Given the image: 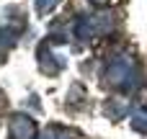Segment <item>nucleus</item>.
Returning <instances> with one entry per match:
<instances>
[{
    "mask_svg": "<svg viewBox=\"0 0 147 139\" xmlns=\"http://www.w3.org/2000/svg\"><path fill=\"white\" fill-rule=\"evenodd\" d=\"M137 83V75H134V67L127 62V59H119L114 62L109 70H106V85L111 88H119V90H127Z\"/></svg>",
    "mask_w": 147,
    "mask_h": 139,
    "instance_id": "1",
    "label": "nucleus"
},
{
    "mask_svg": "<svg viewBox=\"0 0 147 139\" xmlns=\"http://www.w3.org/2000/svg\"><path fill=\"white\" fill-rule=\"evenodd\" d=\"M10 139H36V121L26 113H16L10 119Z\"/></svg>",
    "mask_w": 147,
    "mask_h": 139,
    "instance_id": "2",
    "label": "nucleus"
},
{
    "mask_svg": "<svg viewBox=\"0 0 147 139\" xmlns=\"http://www.w3.org/2000/svg\"><path fill=\"white\" fill-rule=\"evenodd\" d=\"M127 111H129V106H127V103H116V101H109V103H106V116H109L111 121L124 119V116H127Z\"/></svg>",
    "mask_w": 147,
    "mask_h": 139,
    "instance_id": "3",
    "label": "nucleus"
},
{
    "mask_svg": "<svg viewBox=\"0 0 147 139\" xmlns=\"http://www.w3.org/2000/svg\"><path fill=\"white\" fill-rule=\"evenodd\" d=\"M132 129L147 137V108H137L132 113Z\"/></svg>",
    "mask_w": 147,
    "mask_h": 139,
    "instance_id": "4",
    "label": "nucleus"
},
{
    "mask_svg": "<svg viewBox=\"0 0 147 139\" xmlns=\"http://www.w3.org/2000/svg\"><path fill=\"white\" fill-rule=\"evenodd\" d=\"M36 139H57V129H54V126H47Z\"/></svg>",
    "mask_w": 147,
    "mask_h": 139,
    "instance_id": "5",
    "label": "nucleus"
},
{
    "mask_svg": "<svg viewBox=\"0 0 147 139\" xmlns=\"http://www.w3.org/2000/svg\"><path fill=\"white\" fill-rule=\"evenodd\" d=\"M54 3H57V0H39V10H49Z\"/></svg>",
    "mask_w": 147,
    "mask_h": 139,
    "instance_id": "6",
    "label": "nucleus"
},
{
    "mask_svg": "<svg viewBox=\"0 0 147 139\" xmlns=\"http://www.w3.org/2000/svg\"><path fill=\"white\" fill-rule=\"evenodd\" d=\"M57 139H75L70 132H65V129H57Z\"/></svg>",
    "mask_w": 147,
    "mask_h": 139,
    "instance_id": "7",
    "label": "nucleus"
},
{
    "mask_svg": "<svg viewBox=\"0 0 147 139\" xmlns=\"http://www.w3.org/2000/svg\"><path fill=\"white\" fill-rule=\"evenodd\" d=\"M5 106H8V101H5V95H3V90H0V111H3Z\"/></svg>",
    "mask_w": 147,
    "mask_h": 139,
    "instance_id": "8",
    "label": "nucleus"
},
{
    "mask_svg": "<svg viewBox=\"0 0 147 139\" xmlns=\"http://www.w3.org/2000/svg\"><path fill=\"white\" fill-rule=\"evenodd\" d=\"M98 3H103V0H98Z\"/></svg>",
    "mask_w": 147,
    "mask_h": 139,
    "instance_id": "9",
    "label": "nucleus"
}]
</instances>
